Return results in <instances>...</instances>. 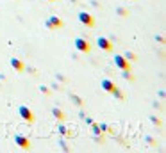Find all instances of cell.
Returning a JSON list of instances; mask_svg holds the SVG:
<instances>
[{
    "mask_svg": "<svg viewBox=\"0 0 166 153\" xmlns=\"http://www.w3.org/2000/svg\"><path fill=\"white\" fill-rule=\"evenodd\" d=\"M47 27H48V29H61V27H63V22H61L59 18L52 16V18L47 20Z\"/></svg>",
    "mask_w": 166,
    "mask_h": 153,
    "instance_id": "cell-2",
    "label": "cell"
},
{
    "mask_svg": "<svg viewBox=\"0 0 166 153\" xmlns=\"http://www.w3.org/2000/svg\"><path fill=\"white\" fill-rule=\"evenodd\" d=\"M20 114H22V116H23V119H27V121H34L32 112H30L27 107H20Z\"/></svg>",
    "mask_w": 166,
    "mask_h": 153,
    "instance_id": "cell-5",
    "label": "cell"
},
{
    "mask_svg": "<svg viewBox=\"0 0 166 153\" xmlns=\"http://www.w3.org/2000/svg\"><path fill=\"white\" fill-rule=\"evenodd\" d=\"M115 63L118 64V68H121V69H130V66H129V63H127V61L125 59H123L121 55H115Z\"/></svg>",
    "mask_w": 166,
    "mask_h": 153,
    "instance_id": "cell-4",
    "label": "cell"
},
{
    "mask_svg": "<svg viewBox=\"0 0 166 153\" xmlns=\"http://www.w3.org/2000/svg\"><path fill=\"white\" fill-rule=\"evenodd\" d=\"M75 46H77V50H80V52H84V54H88L89 52V43L88 41H84V39H75Z\"/></svg>",
    "mask_w": 166,
    "mask_h": 153,
    "instance_id": "cell-3",
    "label": "cell"
},
{
    "mask_svg": "<svg viewBox=\"0 0 166 153\" xmlns=\"http://www.w3.org/2000/svg\"><path fill=\"white\" fill-rule=\"evenodd\" d=\"M79 20H80V22L84 23V25H88V27H95V20H93L88 13H84V11L79 13Z\"/></svg>",
    "mask_w": 166,
    "mask_h": 153,
    "instance_id": "cell-1",
    "label": "cell"
},
{
    "mask_svg": "<svg viewBox=\"0 0 166 153\" xmlns=\"http://www.w3.org/2000/svg\"><path fill=\"white\" fill-rule=\"evenodd\" d=\"M97 43H98V46H100V48H104V50H111V48H112V46H111V43L107 41L106 37H98V41H97Z\"/></svg>",
    "mask_w": 166,
    "mask_h": 153,
    "instance_id": "cell-6",
    "label": "cell"
},
{
    "mask_svg": "<svg viewBox=\"0 0 166 153\" xmlns=\"http://www.w3.org/2000/svg\"><path fill=\"white\" fill-rule=\"evenodd\" d=\"M16 142H18L22 148H29V141H27L25 137H22V135H16Z\"/></svg>",
    "mask_w": 166,
    "mask_h": 153,
    "instance_id": "cell-8",
    "label": "cell"
},
{
    "mask_svg": "<svg viewBox=\"0 0 166 153\" xmlns=\"http://www.w3.org/2000/svg\"><path fill=\"white\" fill-rule=\"evenodd\" d=\"M102 87H104V89H106V91H111V93H112V91H115V89H116V86H115V84H112V82H111V80H104V82H102Z\"/></svg>",
    "mask_w": 166,
    "mask_h": 153,
    "instance_id": "cell-7",
    "label": "cell"
},
{
    "mask_svg": "<svg viewBox=\"0 0 166 153\" xmlns=\"http://www.w3.org/2000/svg\"><path fill=\"white\" fill-rule=\"evenodd\" d=\"M11 64H13V66H14V68H16L18 71H22V69H23V64L20 63L18 59H11Z\"/></svg>",
    "mask_w": 166,
    "mask_h": 153,
    "instance_id": "cell-9",
    "label": "cell"
}]
</instances>
